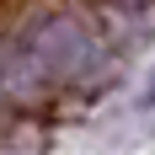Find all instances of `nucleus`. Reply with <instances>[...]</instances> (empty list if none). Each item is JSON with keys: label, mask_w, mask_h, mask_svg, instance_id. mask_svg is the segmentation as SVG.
I'll return each mask as SVG.
<instances>
[{"label": "nucleus", "mask_w": 155, "mask_h": 155, "mask_svg": "<svg viewBox=\"0 0 155 155\" xmlns=\"http://www.w3.org/2000/svg\"><path fill=\"white\" fill-rule=\"evenodd\" d=\"M102 64V38L86 16H48L0 54V91L5 96H38L43 86L80 80Z\"/></svg>", "instance_id": "nucleus-1"}, {"label": "nucleus", "mask_w": 155, "mask_h": 155, "mask_svg": "<svg viewBox=\"0 0 155 155\" xmlns=\"http://www.w3.org/2000/svg\"><path fill=\"white\" fill-rule=\"evenodd\" d=\"M139 118H150V123H155V70H150V80L139 86Z\"/></svg>", "instance_id": "nucleus-2"}]
</instances>
